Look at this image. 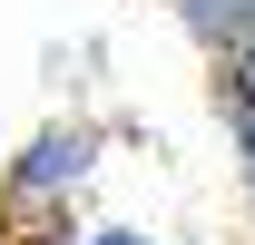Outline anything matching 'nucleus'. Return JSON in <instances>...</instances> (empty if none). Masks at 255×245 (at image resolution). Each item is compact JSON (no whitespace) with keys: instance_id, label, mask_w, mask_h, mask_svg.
I'll list each match as a JSON object with an SVG mask.
<instances>
[{"instance_id":"nucleus-1","label":"nucleus","mask_w":255,"mask_h":245,"mask_svg":"<svg viewBox=\"0 0 255 245\" xmlns=\"http://www.w3.org/2000/svg\"><path fill=\"white\" fill-rule=\"evenodd\" d=\"M98 157H108V127L98 118H39L20 137V157L0 167V236H49V226H79V196L98 186Z\"/></svg>"},{"instance_id":"nucleus-2","label":"nucleus","mask_w":255,"mask_h":245,"mask_svg":"<svg viewBox=\"0 0 255 245\" xmlns=\"http://www.w3.org/2000/svg\"><path fill=\"white\" fill-rule=\"evenodd\" d=\"M167 10H177V30H187L206 59H226V49L255 30V0H167Z\"/></svg>"},{"instance_id":"nucleus-3","label":"nucleus","mask_w":255,"mask_h":245,"mask_svg":"<svg viewBox=\"0 0 255 245\" xmlns=\"http://www.w3.org/2000/svg\"><path fill=\"white\" fill-rule=\"evenodd\" d=\"M216 89H226V108H255V30L216 59Z\"/></svg>"},{"instance_id":"nucleus-4","label":"nucleus","mask_w":255,"mask_h":245,"mask_svg":"<svg viewBox=\"0 0 255 245\" xmlns=\"http://www.w3.org/2000/svg\"><path fill=\"white\" fill-rule=\"evenodd\" d=\"M89 245H167V236H147V226H89Z\"/></svg>"},{"instance_id":"nucleus-5","label":"nucleus","mask_w":255,"mask_h":245,"mask_svg":"<svg viewBox=\"0 0 255 245\" xmlns=\"http://www.w3.org/2000/svg\"><path fill=\"white\" fill-rule=\"evenodd\" d=\"M226 127H236V157L255 167V108H226Z\"/></svg>"},{"instance_id":"nucleus-6","label":"nucleus","mask_w":255,"mask_h":245,"mask_svg":"<svg viewBox=\"0 0 255 245\" xmlns=\"http://www.w3.org/2000/svg\"><path fill=\"white\" fill-rule=\"evenodd\" d=\"M20 245H89V226H49V236H20Z\"/></svg>"},{"instance_id":"nucleus-7","label":"nucleus","mask_w":255,"mask_h":245,"mask_svg":"<svg viewBox=\"0 0 255 245\" xmlns=\"http://www.w3.org/2000/svg\"><path fill=\"white\" fill-rule=\"evenodd\" d=\"M246 206H255V167H246Z\"/></svg>"},{"instance_id":"nucleus-8","label":"nucleus","mask_w":255,"mask_h":245,"mask_svg":"<svg viewBox=\"0 0 255 245\" xmlns=\"http://www.w3.org/2000/svg\"><path fill=\"white\" fill-rule=\"evenodd\" d=\"M0 245H10V236H0Z\"/></svg>"}]
</instances>
